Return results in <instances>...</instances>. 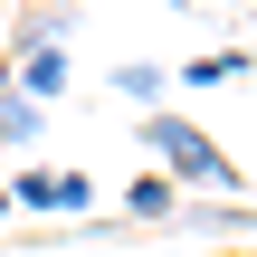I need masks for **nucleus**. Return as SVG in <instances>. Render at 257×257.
I'll return each instance as SVG.
<instances>
[{
  "label": "nucleus",
  "instance_id": "obj_1",
  "mask_svg": "<svg viewBox=\"0 0 257 257\" xmlns=\"http://www.w3.org/2000/svg\"><path fill=\"white\" fill-rule=\"evenodd\" d=\"M143 143H153V162H162V181L172 191H200V200H229L248 172L200 134V124H181V114H143Z\"/></svg>",
  "mask_w": 257,
  "mask_h": 257
},
{
  "label": "nucleus",
  "instance_id": "obj_2",
  "mask_svg": "<svg viewBox=\"0 0 257 257\" xmlns=\"http://www.w3.org/2000/svg\"><path fill=\"white\" fill-rule=\"evenodd\" d=\"M10 210H95V181L86 172H10Z\"/></svg>",
  "mask_w": 257,
  "mask_h": 257
},
{
  "label": "nucleus",
  "instance_id": "obj_3",
  "mask_svg": "<svg viewBox=\"0 0 257 257\" xmlns=\"http://www.w3.org/2000/svg\"><path fill=\"white\" fill-rule=\"evenodd\" d=\"M10 95H29L48 114V95H67V48H19L10 57Z\"/></svg>",
  "mask_w": 257,
  "mask_h": 257
},
{
  "label": "nucleus",
  "instance_id": "obj_4",
  "mask_svg": "<svg viewBox=\"0 0 257 257\" xmlns=\"http://www.w3.org/2000/svg\"><path fill=\"white\" fill-rule=\"evenodd\" d=\"M238 76H248V48H210L181 67V86H238Z\"/></svg>",
  "mask_w": 257,
  "mask_h": 257
},
{
  "label": "nucleus",
  "instance_id": "obj_5",
  "mask_svg": "<svg viewBox=\"0 0 257 257\" xmlns=\"http://www.w3.org/2000/svg\"><path fill=\"white\" fill-rule=\"evenodd\" d=\"M162 86H172V67H153V57H124L114 67V95H134V105H153Z\"/></svg>",
  "mask_w": 257,
  "mask_h": 257
},
{
  "label": "nucleus",
  "instance_id": "obj_6",
  "mask_svg": "<svg viewBox=\"0 0 257 257\" xmlns=\"http://www.w3.org/2000/svg\"><path fill=\"white\" fill-rule=\"evenodd\" d=\"M124 210H134V219H172V210H181V191H172L162 172H143V181L124 191Z\"/></svg>",
  "mask_w": 257,
  "mask_h": 257
},
{
  "label": "nucleus",
  "instance_id": "obj_7",
  "mask_svg": "<svg viewBox=\"0 0 257 257\" xmlns=\"http://www.w3.org/2000/svg\"><path fill=\"white\" fill-rule=\"evenodd\" d=\"M38 124H48V114H38L29 95H0V153H19V143H38Z\"/></svg>",
  "mask_w": 257,
  "mask_h": 257
},
{
  "label": "nucleus",
  "instance_id": "obj_8",
  "mask_svg": "<svg viewBox=\"0 0 257 257\" xmlns=\"http://www.w3.org/2000/svg\"><path fill=\"white\" fill-rule=\"evenodd\" d=\"M0 95H10V57H0Z\"/></svg>",
  "mask_w": 257,
  "mask_h": 257
},
{
  "label": "nucleus",
  "instance_id": "obj_9",
  "mask_svg": "<svg viewBox=\"0 0 257 257\" xmlns=\"http://www.w3.org/2000/svg\"><path fill=\"white\" fill-rule=\"evenodd\" d=\"M0 210H10V181H0Z\"/></svg>",
  "mask_w": 257,
  "mask_h": 257
}]
</instances>
